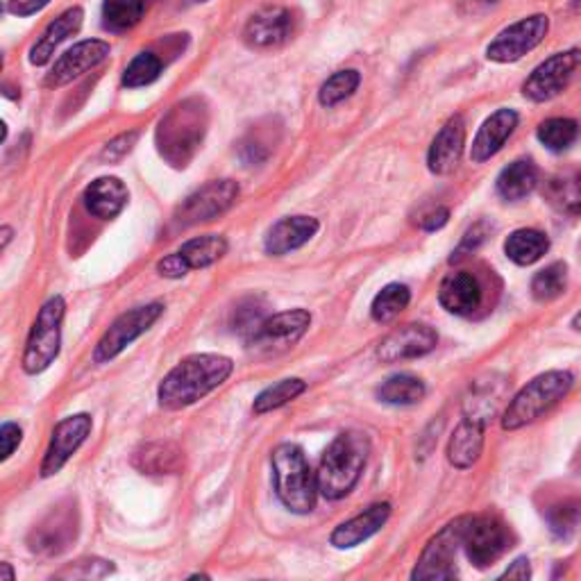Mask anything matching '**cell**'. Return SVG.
<instances>
[{"label": "cell", "instance_id": "1", "mask_svg": "<svg viewBox=\"0 0 581 581\" xmlns=\"http://www.w3.org/2000/svg\"><path fill=\"white\" fill-rule=\"evenodd\" d=\"M232 371V359L223 354H191L182 359L160 384V405L168 412L191 407L213 388L228 382Z\"/></svg>", "mask_w": 581, "mask_h": 581}, {"label": "cell", "instance_id": "2", "mask_svg": "<svg viewBox=\"0 0 581 581\" xmlns=\"http://www.w3.org/2000/svg\"><path fill=\"white\" fill-rule=\"evenodd\" d=\"M371 452V441L361 431H343L325 450L316 480L318 491L327 500L346 497L359 482L363 468H366Z\"/></svg>", "mask_w": 581, "mask_h": 581}, {"label": "cell", "instance_id": "3", "mask_svg": "<svg viewBox=\"0 0 581 581\" xmlns=\"http://www.w3.org/2000/svg\"><path fill=\"white\" fill-rule=\"evenodd\" d=\"M271 463L279 502L290 514H311L316 508L318 480L307 463L303 448L296 443H282L273 450Z\"/></svg>", "mask_w": 581, "mask_h": 581}, {"label": "cell", "instance_id": "4", "mask_svg": "<svg viewBox=\"0 0 581 581\" xmlns=\"http://www.w3.org/2000/svg\"><path fill=\"white\" fill-rule=\"evenodd\" d=\"M574 384V377L568 371H550L534 377L514 399L508 403L502 427L514 431L520 427H527L536 423L542 414H548L552 407H557L561 399L570 393Z\"/></svg>", "mask_w": 581, "mask_h": 581}, {"label": "cell", "instance_id": "5", "mask_svg": "<svg viewBox=\"0 0 581 581\" xmlns=\"http://www.w3.org/2000/svg\"><path fill=\"white\" fill-rule=\"evenodd\" d=\"M66 314L64 298L55 296L51 298L40 314L30 330L25 352H23V371L28 375H40L44 373L51 363L59 354L62 346V320Z\"/></svg>", "mask_w": 581, "mask_h": 581}, {"label": "cell", "instance_id": "6", "mask_svg": "<svg viewBox=\"0 0 581 581\" xmlns=\"http://www.w3.org/2000/svg\"><path fill=\"white\" fill-rule=\"evenodd\" d=\"M461 548L472 566L486 568L512 548V534L495 516H475L465 520Z\"/></svg>", "mask_w": 581, "mask_h": 581}, {"label": "cell", "instance_id": "7", "mask_svg": "<svg viewBox=\"0 0 581 581\" xmlns=\"http://www.w3.org/2000/svg\"><path fill=\"white\" fill-rule=\"evenodd\" d=\"M164 314V305L162 303H151V305H143L136 307L123 316H119L112 327L102 335V339L96 346L94 352V361L96 363H107L112 361L114 357H119L130 343H134L141 335H145L151 330V327L160 320V316Z\"/></svg>", "mask_w": 581, "mask_h": 581}, {"label": "cell", "instance_id": "8", "mask_svg": "<svg viewBox=\"0 0 581 581\" xmlns=\"http://www.w3.org/2000/svg\"><path fill=\"white\" fill-rule=\"evenodd\" d=\"M468 518H457L436 534L427 548L423 550L416 570L412 572L414 579L420 581H439V579H454L457 577V550L461 548L463 527Z\"/></svg>", "mask_w": 581, "mask_h": 581}, {"label": "cell", "instance_id": "9", "mask_svg": "<svg viewBox=\"0 0 581 581\" xmlns=\"http://www.w3.org/2000/svg\"><path fill=\"white\" fill-rule=\"evenodd\" d=\"M550 30V19L545 14H534L520 19L518 23L502 30L486 48V57L497 64H512L523 59L536 46L542 44L545 34Z\"/></svg>", "mask_w": 581, "mask_h": 581}, {"label": "cell", "instance_id": "10", "mask_svg": "<svg viewBox=\"0 0 581 581\" xmlns=\"http://www.w3.org/2000/svg\"><path fill=\"white\" fill-rule=\"evenodd\" d=\"M239 198V185L232 179H213L196 194H191L175 213V221L182 228L209 223L226 213Z\"/></svg>", "mask_w": 581, "mask_h": 581}, {"label": "cell", "instance_id": "11", "mask_svg": "<svg viewBox=\"0 0 581 581\" xmlns=\"http://www.w3.org/2000/svg\"><path fill=\"white\" fill-rule=\"evenodd\" d=\"M579 66H581V51L577 48L557 53L550 59H545L525 80L523 85L525 98H529L531 102H545L557 98L570 85Z\"/></svg>", "mask_w": 581, "mask_h": 581}, {"label": "cell", "instance_id": "12", "mask_svg": "<svg viewBox=\"0 0 581 581\" xmlns=\"http://www.w3.org/2000/svg\"><path fill=\"white\" fill-rule=\"evenodd\" d=\"M311 325V314L307 309H290L268 316L257 332L248 339V346L260 354H277L296 346Z\"/></svg>", "mask_w": 581, "mask_h": 581}, {"label": "cell", "instance_id": "13", "mask_svg": "<svg viewBox=\"0 0 581 581\" xmlns=\"http://www.w3.org/2000/svg\"><path fill=\"white\" fill-rule=\"evenodd\" d=\"M91 431V416L76 414L68 416L53 429V439L42 463V478H53L66 465V461L80 450Z\"/></svg>", "mask_w": 581, "mask_h": 581}, {"label": "cell", "instance_id": "14", "mask_svg": "<svg viewBox=\"0 0 581 581\" xmlns=\"http://www.w3.org/2000/svg\"><path fill=\"white\" fill-rule=\"evenodd\" d=\"M436 332L429 325L423 322H409L393 330L377 348V359L384 363H397L407 359H418L425 357L436 348Z\"/></svg>", "mask_w": 581, "mask_h": 581}, {"label": "cell", "instance_id": "15", "mask_svg": "<svg viewBox=\"0 0 581 581\" xmlns=\"http://www.w3.org/2000/svg\"><path fill=\"white\" fill-rule=\"evenodd\" d=\"M107 55H109V44L98 42V40H89V42L73 46L55 62L53 70L46 78V87H64L73 80H78L80 76H85L87 70L105 62Z\"/></svg>", "mask_w": 581, "mask_h": 581}, {"label": "cell", "instance_id": "16", "mask_svg": "<svg viewBox=\"0 0 581 581\" xmlns=\"http://www.w3.org/2000/svg\"><path fill=\"white\" fill-rule=\"evenodd\" d=\"M463 145H465V123L457 114L441 128V132L436 134V139L431 141V149L427 153L429 171L436 175L452 173L461 162Z\"/></svg>", "mask_w": 581, "mask_h": 581}, {"label": "cell", "instance_id": "17", "mask_svg": "<svg viewBox=\"0 0 581 581\" xmlns=\"http://www.w3.org/2000/svg\"><path fill=\"white\" fill-rule=\"evenodd\" d=\"M516 128H518V114L514 112V109H497L495 114H491L484 121L475 141H472L470 160L475 164H484L486 160L497 155L502 151V145L506 143V139L514 134Z\"/></svg>", "mask_w": 581, "mask_h": 581}, {"label": "cell", "instance_id": "18", "mask_svg": "<svg viewBox=\"0 0 581 581\" xmlns=\"http://www.w3.org/2000/svg\"><path fill=\"white\" fill-rule=\"evenodd\" d=\"M391 516V504L388 502H377L373 506H369L366 512L341 523L332 536L330 542L339 550H348V548H357L359 542L369 540L371 536H375L388 520Z\"/></svg>", "mask_w": 581, "mask_h": 581}, {"label": "cell", "instance_id": "19", "mask_svg": "<svg viewBox=\"0 0 581 581\" xmlns=\"http://www.w3.org/2000/svg\"><path fill=\"white\" fill-rule=\"evenodd\" d=\"M320 230V223L311 216H290L282 218L279 223H275L268 234H266V252L273 257H282V254L294 252L309 243Z\"/></svg>", "mask_w": 581, "mask_h": 581}, {"label": "cell", "instance_id": "20", "mask_svg": "<svg viewBox=\"0 0 581 581\" xmlns=\"http://www.w3.org/2000/svg\"><path fill=\"white\" fill-rule=\"evenodd\" d=\"M439 303L454 316L475 314L482 305V284L470 273H452L441 282Z\"/></svg>", "mask_w": 581, "mask_h": 581}, {"label": "cell", "instance_id": "21", "mask_svg": "<svg viewBox=\"0 0 581 581\" xmlns=\"http://www.w3.org/2000/svg\"><path fill=\"white\" fill-rule=\"evenodd\" d=\"M290 30H294L290 14L282 8H268L248 21L243 36L254 48H271L284 44L290 36Z\"/></svg>", "mask_w": 581, "mask_h": 581}, {"label": "cell", "instance_id": "22", "mask_svg": "<svg viewBox=\"0 0 581 581\" xmlns=\"http://www.w3.org/2000/svg\"><path fill=\"white\" fill-rule=\"evenodd\" d=\"M76 520H73V512H53L40 527H34L30 536V548L32 552L40 555H59L66 550V542L76 538Z\"/></svg>", "mask_w": 581, "mask_h": 581}, {"label": "cell", "instance_id": "23", "mask_svg": "<svg viewBox=\"0 0 581 581\" xmlns=\"http://www.w3.org/2000/svg\"><path fill=\"white\" fill-rule=\"evenodd\" d=\"M87 211L102 221H109L128 205V189L119 177H98L85 189Z\"/></svg>", "mask_w": 581, "mask_h": 581}, {"label": "cell", "instance_id": "24", "mask_svg": "<svg viewBox=\"0 0 581 581\" xmlns=\"http://www.w3.org/2000/svg\"><path fill=\"white\" fill-rule=\"evenodd\" d=\"M83 19H85V14L80 8L66 10L62 17H57L46 28V32L40 36V40H36V44L30 48V64H34V66L48 64L51 57L55 55V51L68 40V36L80 30Z\"/></svg>", "mask_w": 581, "mask_h": 581}, {"label": "cell", "instance_id": "25", "mask_svg": "<svg viewBox=\"0 0 581 581\" xmlns=\"http://www.w3.org/2000/svg\"><path fill=\"white\" fill-rule=\"evenodd\" d=\"M506 397V380L491 375L486 380H478L475 384L470 386V393L463 403V414L465 418L472 420H480V423H489L497 409L502 407Z\"/></svg>", "mask_w": 581, "mask_h": 581}, {"label": "cell", "instance_id": "26", "mask_svg": "<svg viewBox=\"0 0 581 581\" xmlns=\"http://www.w3.org/2000/svg\"><path fill=\"white\" fill-rule=\"evenodd\" d=\"M484 427H486L484 423L472 418H463L459 423L448 443V461L454 468L465 470L472 463H478L484 450Z\"/></svg>", "mask_w": 581, "mask_h": 581}, {"label": "cell", "instance_id": "27", "mask_svg": "<svg viewBox=\"0 0 581 581\" xmlns=\"http://www.w3.org/2000/svg\"><path fill=\"white\" fill-rule=\"evenodd\" d=\"M538 185V168L529 160H518L514 164H508L500 177H497V194L508 200L518 202L527 198Z\"/></svg>", "mask_w": 581, "mask_h": 581}, {"label": "cell", "instance_id": "28", "mask_svg": "<svg viewBox=\"0 0 581 581\" xmlns=\"http://www.w3.org/2000/svg\"><path fill=\"white\" fill-rule=\"evenodd\" d=\"M550 250V239L538 230H516L504 241L506 257L518 266L536 264Z\"/></svg>", "mask_w": 581, "mask_h": 581}, {"label": "cell", "instance_id": "29", "mask_svg": "<svg viewBox=\"0 0 581 581\" xmlns=\"http://www.w3.org/2000/svg\"><path fill=\"white\" fill-rule=\"evenodd\" d=\"M177 252L182 254V260H185L189 271L207 268L218 260H223V254L228 252V241L218 234H207L187 241Z\"/></svg>", "mask_w": 581, "mask_h": 581}, {"label": "cell", "instance_id": "30", "mask_svg": "<svg viewBox=\"0 0 581 581\" xmlns=\"http://www.w3.org/2000/svg\"><path fill=\"white\" fill-rule=\"evenodd\" d=\"M545 196H548L550 205L561 213H581V177L577 173H563L552 177L548 182V189H545Z\"/></svg>", "mask_w": 581, "mask_h": 581}, {"label": "cell", "instance_id": "31", "mask_svg": "<svg viewBox=\"0 0 581 581\" xmlns=\"http://www.w3.org/2000/svg\"><path fill=\"white\" fill-rule=\"evenodd\" d=\"M377 397L382 403L395 407L416 405L425 397V384L414 375H393L377 388Z\"/></svg>", "mask_w": 581, "mask_h": 581}, {"label": "cell", "instance_id": "32", "mask_svg": "<svg viewBox=\"0 0 581 581\" xmlns=\"http://www.w3.org/2000/svg\"><path fill=\"white\" fill-rule=\"evenodd\" d=\"M305 391H307V384L303 380H298V377L282 380V382L268 386L266 391H262L257 397H254L252 412L257 414V416H264L268 412H275V409L284 407L286 403H290V399H296Z\"/></svg>", "mask_w": 581, "mask_h": 581}, {"label": "cell", "instance_id": "33", "mask_svg": "<svg viewBox=\"0 0 581 581\" xmlns=\"http://www.w3.org/2000/svg\"><path fill=\"white\" fill-rule=\"evenodd\" d=\"M409 300H412V290L407 284H397V282L386 284L375 296L371 314L377 322H391L407 309Z\"/></svg>", "mask_w": 581, "mask_h": 581}, {"label": "cell", "instance_id": "34", "mask_svg": "<svg viewBox=\"0 0 581 581\" xmlns=\"http://www.w3.org/2000/svg\"><path fill=\"white\" fill-rule=\"evenodd\" d=\"M134 465L151 475H162V472H173L179 465V450L171 443H149L134 454Z\"/></svg>", "mask_w": 581, "mask_h": 581}, {"label": "cell", "instance_id": "35", "mask_svg": "<svg viewBox=\"0 0 581 581\" xmlns=\"http://www.w3.org/2000/svg\"><path fill=\"white\" fill-rule=\"evenodd\" d=\"M145 12V0H105L102 19L105 25L114 32H125L134 28Z\"/></svg>", "mask_w": 581, "mask_h": 581}, {"label": "cell", "instance_id": "36", "mask_svg": "<svg viewBox=\"0 0 581 581\" xmlns=\"http://www.w3.org/2000/svg\"><path fill=\"white\" fill-rule=\"evenodd\" d=\"M566 286H568V266L563 262H557L545 266L534 275L531 294L540 303H550L563 294Z\"/></svg>", "mask_w": 581, "mask_h": 581}, {"label": "cell", "instance_id": "37", "mask_svg": "<svg viewBox=\"0 0 581 581\" xmlns=\"http://www.w3.org/2000/svg\"><path fill=\"white\" fill-rule=\"evenodd\" d=\"M577 136H579V128L572 119H550L538 125V141L545 145V149L555 153L568 151L577 141Z\"/></svg>", "mask_w": 581, "mask_h": 581}, {"label": "cell", "instance_id": "38", "mask_svg": "<svg viewBox=\"0 0 581 581\" xmlns=\"http://www.w3.org/2000/svg\"><path fill=\"white\" fill-rule=\"evenodd\" d=\"M359 83H361L359 70H354V68L339 70V73H335L332 78H327V83L320 87L318 100L322 107H335V105L343 102L346 98H350L357 91Z\"/></svg>", "mask_w": 581, "mask_h": 581}, {"label": "cell", "instance_id": "39", "mask_svg": "<svg viewBox=\"0 0 581 581\" xmlns=\"http://www.w3.org/2000/svg\"><path fill=\"white\" fill-rule=\"evenodd\" d=\"M160 73H162L160 57L153 55V53H141L125 68V73H123V85L130 87V89L145 87V85L155 83L160 78Z\"/></svg>", "mask_w": 581, "mask_h": 581}, {"label": "cell", "instance_id": "40", "mask_svg": "<svg viewBox=\"0 0 581 581\" xmlns=\"http://www.w3.org/2000/svg\"><path fill=\"white\" fill-rule=\"evenodd\" d=\"M548 523L555 536L568 538L577 531L581 523V502L579 500H563L548 508Z\"/></svg>", "mask_w": 581, "mask_h": 581}, {"label": "cell", "instance_id": "41", "mask_svg": "<svg viewBox=\"0 0 581 581\" xmlns=\"http://www.w3.org/2000/svg\"><path fill=\"white\" fill-rule=\"evenodd\" d=\"M266 307L257 300V298H250L243 300L237 311H234V330L239 335H243L245 339H250L254 332L260 330L262 322L266 320Z\"/></svg>", "mask_w": 581, "mask_h": 581}, {"label": "cell", "instance_id": "42", "mask_svg": "<svg viewBox=\"0 0 581 581\" xmlns=\"http://www.w3.org/2000/svg\"><path fill=\"white\" fill-rule=\"evenodd\" d=\"M136 132H130V134H121L117 136L114 141H109L105 145V151L100 153V160L102 162H109V164H114V162H121L130 151H132V145L136 141Z\"/></svg>", "mask_w": 581, "mask_h": 581}, {"label": "cell", "instance_id": "43", "mask_svg": "<svg viewBox=\"0 0 581 581\" xmlns=\"http://www.w3.org/2000/svg\"><path fill=\"white\" fill-rule=\"evenodd\" d=\"M484 239H486V226H484V223H478L475 228H470V230L465 232V237L461 239L457 252L452 254V262H454V260H461L465 252L478 250V248L484 243Z\"/></svg>", "mask_w": 581, "mask_h": 581}, {"label": "cell", "instance_id": "44", "mask_svg": "<svg viewBox=\"0 0 581 581\" xmlns=\"http://www.w3.org/2000/svg\"><path fill=\"white\" fill-rule=\"evenodd\" d=\"M23 439V431L17 423H6L0 427V443H3V461L10 459L14 454V450L21 446Z\"/></svg>", "mask_w": 581, "mask_h": 581}, {"label": "cell", "instance_id": "45", "mask_svg": "<svg viewBox=\"0 0 581 581\" xmlns=\"http://www.w3.org/2000/svg\"><path fill=\"white\" fill-rule=\"evenodd\" d=\"M157 271L160 275L164 277H171V279H177V277H185L189 273V266L185 264V260H182L179 252H173L168 254V257H164L160 264H157Z\"/></svg>", "mask_w": 581, "mask_h": 581}, {"label": "cell", "instance_id": "46", "mask_svg": "<svg viewBox=\"0 0 581 581\" xmlns=\"http://www.w3.org/2000/svg\"><path fill=\"white\" fill-rule=\"evenodd\" d=\"M48 3H51V0H10L8 10L14 17H32L36 12H42Z\"/></svg>", "mask_w": 581, "mask_h": 581}, {"label": "cell", "instance_id": "47", "mask_svg": "<svg viewBox=\"0 0 581 581\" xmlns=\"http://www.w3.org/2000/svg\"><path fill=\"white\" fill-rule=\"evenodd\" d=\"M448 218H450V211L446 207H439L436 211H431L429 216H425V221H423V230L427 232H434V230H441L446 223H448Z\"/></svg>", "mask_w": 581, "mask_h": 581}, {"label": "cell", "instance_id": "48", "mask_svg": "<svg viewBox=\"0 0 581 581\" xmlns=\"http://www.w3.org/2000/svg\"><path fill=\"white\" fill-rule=\"evenodd\" d=\"M529 574H531V570H529V561L523 557V559L514 561L512 568H506V570H504L502 579H529Z\"/></svg>", "mask_w": 581, "mask_h": 581}, {"label": "cell", "instance_id": "49", "mask_svg": "<svg viewBox=\"0 0 581 581\" xmlns=\"http://www.w3.org/2000/svg\"><path fill=\"white\" fill-rule=\"evenodd\" d=\"M3 574H6V579H8V581H12V579H14V570L10 568V563H3Z\"/></svg>", "mask_w": 581, "mask_h": 581}, {"label": "cell", "instance_id": "50", "mask_svg": "<svg viewBox=\"0 0 581 581\" xmlns=\"http://www.w3.org/2000/svg\"><path fill=\"white\" fill-rule=\"evenodd\" d=\"M10 239H12V230L10 228H3V248H8Z\"/></svg>", "mask_w": 581, "mask_h": 581}, {"label": "cell", "instance_id": "51", "mask_svg": "<svg viewBox=\"0 0 581 581\" xmlns=\"http://www.w3.org/2000/svg\"><path fill=\"white\" fill-rule=\"evenodd\" d=\"M572 327H574L577 332H581V311H579V314L572 318Z\"/></svg>", "mask_w": 581, "mask_h": 581}, {"label": "cell", "instance_id": "52", "mask_svg": "<svg viewBox=\"0 0 581 581\" xmlns=\"http://www.w3.org/2000/svg\"><path fill=\"white\" fill-rule=\"evenodd\" d=\"M480 3H497V0H480Z\"/></svg>", "mask_w": 581, "mask_h": 581}]
</instances>
